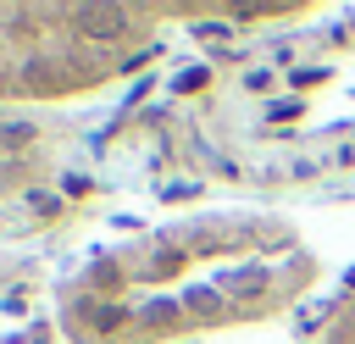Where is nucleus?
<instances>
[{"label":"nucleus","instance_id":"nucleus-1","mask_svg":"<svg viewBox=\"0 0 355 344\" xmlns=\"http://www.w3.org/2000/svg\"><path fill=\"white\" fill-rule=\"evenodd\" d=\"M322 277L288 216L205 211L128 233L78 261L55 294L67 344H178L288 311Z\"/></svg>","mask_w":355,"mask_h":344},{"label":"nucleus","instance_id":"nucleus-2","mask_svg":"<svg viewBox=\"0 0 355 344\" xmlns=\"http://www.w3.org/2000/svg\"><path fill=\"white\" fill-rule=\"evenodd\" d=\"M194 11L166 6H0V105L72 100L144 67L166 22Z\"/></svg>","mask_w":355,"mask_h":344},{"label":"nucleus","instance_id":"nucleus-3","mask_svg":"<svg viewBox=\"0 0 355 344\" xmlns=\"http://www.w3.org/2000/svg\"><path fill=\"white\" fill-rule=\"evenodd\" d=\"M67 150H72L67 128L0 105V205H17L28 194H39L67 166Z\"/></svg>","mask_w":355,"mask_h":344},{"label":"nucleus","instance_id":"nucleus-4","mask_svg":"<svg viewBox=\"0 0 355 344\" xmlns=\"http://www.w3.org/2000/svg\"><path fill=\"white\" fill-rule=\"evenodd\" d=\"M316 344H355V294L333 311V322L322 327V338H316Z\"/></svg>","mask_w":355,"mask_h":344},{"label":"nucleus","instance_id":"nucleus-5","mask_svg":"<svg viewBox=\"0 0 355 344\" xmlns=\"http://www.w3.org/2000/svg\"><path fill=\"white\" fill-rule=\"evenodd\" d=\"M22 272H28V266H22V255H0V294H6V289H11Z\"/></svg>","mask_w":355,"mask_h":344}]
</instances>
